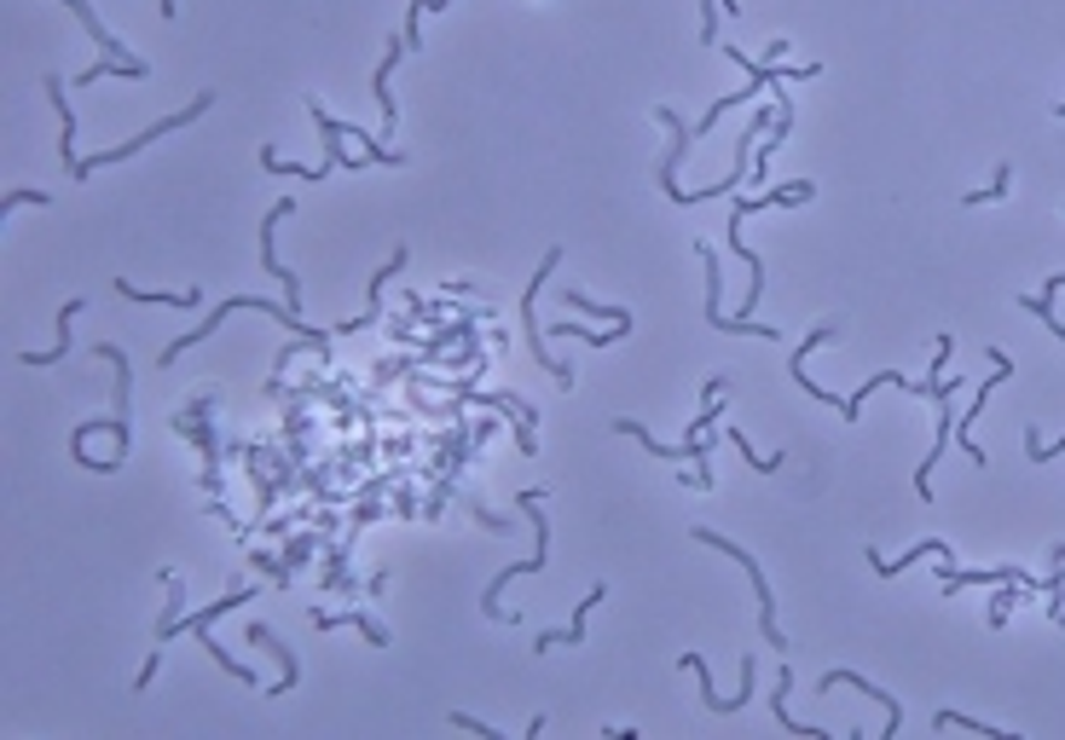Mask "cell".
Masks as SVG:
<instances>
[{
    "instance_id": "cell-20",
    "label": "cell",
    "mask_w": 1065,
    "mask_h": 740,
    "mask_svg": "<svg viewBox=\"0 0 1065 740\" xmlns=\"http://www.w3.org/2000/svg\"><path fill=\"white\" fill-rule=\"evenodd\" d=\"M261 168H272V174H290V180H319V186H324V174H331L337 163H324V168H301V163H290V157H278L272 145H261Z\"/></svg>"
},
{
    "instance_id": "cell-27",
    "label": "cell",
    "mask_w": 1065,
    "mask_h": 740,
    "mask_svg": "<svg viewBox=\"0 0 1065 740\" xmlns=\"http://www.w3.org/2000/svg\"><path fill=\"white\" fill-rule=\"evenodd\" d=\"M1054 451H1065V440H1059V446H1043V440H1036V428L1025 423V457H1031V463H1048Z\"/></svg>"
},
{
    "instance_id": "cell-14",
    "label": "cell",
    "mask_w": 1065,
    "mask_h": 740,
    "mask_svg": "<svg viewBox=\"0 0 1065 740\" xmlns=\"http://www.w3.org/2000/svg\"><path fill=\"white\" fill-rule=\"evenodd\" d=\"M834 682H851V688H857V695H875V700H880L886 711H892V718H886V740H892V734H898V723H903V711H898V700H892V695H886V688H875L869 677H857V671H828V677H823V695H834Z\"/></svg>"
},
{
    "instance_id": "cell-1",
    "label": "cell",
    "mask_w": 1065,
    "mask_h": 740,
    "mask_svg": "<svg viewBox=\"0 0 1065 740\" xmlns=\"http://www.w3.org/2000/svg\"><path fill=\"white\" fill-rule=\"evenodd\" d=\"M209 105H215V93H197V98H192V105H186V111H174V116H163V122H151V127H145V134H139V139H122V145H111V150H93V157H75V163H70V174H75V180H87V174H93V168H111V163H128V157H139V150H145L151 139H163V134H174V127H186V122H197V116H203V111H209Z\"/></svg>"
},
{
    "instance_id": "cell-30",
    "label": "cell",
    "mask_w": 1065,
    "mask_h": 740,
    "mask_svg": "<svg viewBox=\"0 0 1065 740\" xmlns=\"http://www.w3.org/2000/svg\"><path fill=\"white\" fill-rule=\"evenodd\" d=\"M441 7H452V0H412V12H441Z\"/></svg>"
},
{
    "instance_id": "cell-16",
    "label": "cell",
    "mask_w": 1065,
    "mask_h": 740,
    "mask_svg": "<svg viewBox=\"0 0 1065 740\" xmlns=\"http://www.w3.org/2000/svg\"><path fill=\"white\" fill-rule=\"evenodd\" d=\"M927 555H950V544H944V539H927V544H916L909 555H886V561H880V550H869V567H875L880 579H892V573L909 567V561H927Z\"/></svg>"
},
{
    "instance_id": "cell-32",
    "label": "cell",
    "mask_w": 1065,
    "mask_h": 740,
    "mask_svg": "<svg viewBox=\"0 0 1065 740\" xmlns=\"http://www.w3.org/2000/svg\"><path fill=\"white\" fill-rule=\"evenodd\" d=\"M1054 116H1059V122H1065V105H1054Z\"/></svg>"
},
{
    "instance_id": "cell-12",
    "label": "cell",
    "mask_w": 1065,
    "mask_h": 740,
    "mask_svg": "<svg viewBox=\"0 0 1065 740\" xmlns=\"http://www.w3.org/2000/svg\"><path fill=\"white\" fill-rule=\"evenodd\" d=\"M249 643L256 648H267V654H278V666H285V677H278L267 695H296V682H301V666H296V648L290 643H278V636L267 630V625H249Z\"/></svg>"
},
{
    "instance_id": "cell-6",
    "label": "cell",
    "mask_w": 1065,
    "mask_h": 740,
    "mask_svg": "<svg viewBox=\"0 0 1065 740\" xmlns=\"http://www.w3.org/2000/svg\"><path fill=\"white\" fill-rule=\"evenodd\" d=\"M64 7L75 12V18H82L87 23V35H93V46H99V53H105L111 64H122V70H128V75H139V82H145V75H151V64L134 53V46H122L111 30H105V23H99V12H93V0H64Z\"/></svg>"
},
{
    "instance_id": "cell-21",
    "label": "cell",
    "mask_w": 1065,
    "mask_h": 740,
    "mask_svg": "<svg viewBox=\"0 0 1065 740\" xmlns=\"http://www.w3.org/2000/svg\"><path fill=\"white\" fill-rule=\"evenodd\" d=\"M197 648H209V659H215V666H220V671H232L238 682H249V688H256V671H249V666H238V659H232V654H226V648L215 643V636H209V630H197Z\"/></svg>"
},
{
    "instance_id": "cell-10",
    "label": "cell",
    "mask_w": 1065,
    "mask_h": 740,
    "mask_svg": "<svg viewBox=\"0 0 1065 740\" xmlns=\"http://www.w3.org/2000/svg\"><path fill=\"white\" fill-rule=\"evenodd\" d=\"M290 209H296V202H290V197H278V202H272V209L261 215V267H267V272L278 278V284H285V295H290V308H296V290H301V284H296V272H290V267H278V249H272V238H278V220H285Z\"/></svg>"
},
{
    "instance_id": "cell-13",
    "label": "cell",
    "mask_w": 1065,
    "mask_h": 740,
    "mask_svg": "<svg viewBox=\"0 0 1065 740\" xmlns=\"http://www.w3.org/2000/svg\"><path fill=\"white\" fill-rule=\"evenodd\" d=\"M342 625H353L371 648H389V643H394V636H389L383 625H376L371 614H324V607H313V630H342Z\"/></svg>"
},
{
    "instance_id": "cell-17",
    "label": "cell",
    "mask_w": 1065,
    "mask_h": 740,
    "mask_svg": "<svg viewBox=\"0 0 1065 740\" xmlns=\"http://www.w3.org/2000/svg\"><path fill=\"white\" fill-rule=\"evenodd\" d=\"M788 695H794V671L782 666V677H776V706H771L776 723H788V734H805V740H828L823 729H810V723H794V718H788Z\"/></svg>"
},
{
    "instance_id": "cell-2",
    "label": "cell",
    "mask_w": 1065,
    "mask_h": 740,
    "mask_svg": "<svg viewBox=\"0 0 1065 740\" xmlns=\"http://www.w3.org/2000/svg\"><path fill=\"white\" fill-rule=\"evenodd\" d=\"M695 544H706V550L730 555L735 567H742V573L753 579V596H758V630H765V643H771V648H788V636H782V625H776V602H771V584H765V573H758V561H753L742 544H730L724 532H713V527H695Z\"/></svg>"
},
{
    "instance_id": "cell-25",
    "label": "cell",
    "mask_w": 1065,
    "mask_h": 740,
    "mask_svg": "<svg viewBox=\"0 0 1065 740\" xmlns=\"http://www.w3.org/2000/svg\"><path fill=\"white\" fill-rule=\"evenodd\" d=\"M23 202H41V209H46V191H35V186L7 191V197H0V220H12V209H23Z\"/></svg>"
},
{
    "instance_id": "cell-29",
    "label": "cell",
    "mask_w": 1065,
    "mask_h": 740,
    "mask_svg": "<svg viewBox=\"0 0 1065 740\" xmlns=\"http://www.w3.org/2000/svg\"><path fill=\"white\" fill-rule=\"evenodd\" d=\"M157 666H163V648H151V659L139 666V677H134V695H145V688H151V677H157Z\"/></svg>"
},
{
    "instance_id": "cell-24",
    "label": "cell",
    "mask_w": 1065,
    "mask_h": 740,
    "mask_svg": "<svg viewBox=\"0 0 1065 740\" xmlns=\"http://www.w3.org/2000/svg\"><path fill=\"white\" fill-rule=\"evenodd\" d=\"M932 723H938V729H979V734H996V740H1007V729H996V723H979V718H961V711H938Z\"/></svg>"
},
{
    "instance_id": "cell-28",
    "label": "cell",
    "mask_w": 1065,
    "mask_h": 740,
    "mask_svg": "<svg viewBox=\"0 0 1065 740\" xmlns=\"http://www.w3.org/2000/svg\"><path fill=\"white\" fill-rule=\"evenodd\" d=\"M452 723L469 729V734H480V740H498V729H493V723H480V718H469V711H452Z\"/></svg>"
},
{
    "instance_id": "cell-26",
    "label": "cell",
    "mask_w": 1065,
    "mask_h": 740,
    "mask_svg": "<svg viewBox=\"0 0 1065 740\" xmlns=\"http://www.w3.org/2000/svg\"><path fill=\"white\" fill-rule=\"evenodd\" d=\"M568 308H579V313H602L608 324H631L625 308H602V301H591V295H568Z\"/></svg>"
},
{
    "instance_id": "cell-31",
    "label": "cell",
    "mask_w": 1065,
    "mask_h": 740,
    "mask_svg": "<svg viewBox=\"0 0 1065 740\" xmlns=\"http://www.w3.org/2000/svg\"><path fill=\"white\" fill-rule=\"evenodd\" d=\"M174 12H180V0H163V18H174Z\"/></svg>"
},
{
    "instance_id": "cell-4",
    "label": "cell",
    "mask_w": 1065,
    "mask_h": 740,
    "mask_svg": "<svg viewBox=\"0 0 1065 740\" xmlns=\"http://www.w3.org/2000/svg\"><path fill=\"white\" fill-rule=\"evenodd\" d=\"M556 261H562V249H545V261H539V272H532V284H527V295H521V324H527V347H532V359H539V371H550V376H556V388H573V365L550 359V347H545V336H539V324H532V301H539L545 278H556Z\"/></svg>"
},
{
    "instance_id": "cell-18",
    "label": "cell",
    "mask_w": 1065,
    "mask_h": 740,
    "mask_svg": "<svg viewBox=\"0 0 1065 740\" xmlns=\"http://www.w3.org/2000/svg\"><path fill=\"white\" fill-rule=\"evenodd\" d=\"M1059 290H1065V272H1054V278H1048V290H1043V295H1031V301H1020V308H1025V313H1036V319H1043V324L1054 330V336L1065 342V324L1054 319V295H1059Z\"/></svg>"
},
{
    "instance_id": "cell-15",
    "label": "cell",
    "mask_w": 1065,
    "mask_h": 740,
    "mask_svg": "<svg viewBox=\"0 0 1065 740\" xmlns=\"http://www.w3.org/2000/svg\"><path fill=\"white\" fill-rule=\"evenodd\" d=\"M75 313H82V301H64V313H59V342H53V353H18L30 371H53L64 353H70V324H75Z\"/></svg>"
},
{
    "instance_id": "cell-19",
    "label": "cell",
    "mask_w": 1065,
    "mask_h": 740,
    "mask_svg": "<svg viewBox=\"0 0 1065 740\" xmlns=\"http://www.w3.org/2000/svg\"><path fill=\"white\" fill-rule=\"evenodd\" d=\"M116 290L128 295V301H157V308H197V290H186V295H174V290H139L134 278H116Z\"/></svg>"
},
{
    "instance_id": "cell-3",
    "label": "cell",
    "mask_w": 1065,
    "mask_h": 740,
    "mask_svg": "<svg viewBox=\"0 0 1065 740\" xmlns=\"http://www.w3.org/2000/svg\"><path fill=\"white\" fill-rule=\"evenodd\" d=\"M532 509V532H539V550H532V555H521V561H510V573H498L493 584H487V602H480V607H487V619H504V607H498V596H504V584H510V579H521V573H539L545 567V561H550V515H545V492H521L516 498V509Z\"/></svg>"
},
{
    "instance_id": "cell-8",
    "label": "cell",
    "mask_w": 1065,
    "mask_h": 740,
    "mask_svg": "<svg viewBox=\"0 0 1065 740\" xmlns=\"http://www.w3.org/2000/svg\"><path fill=\"white\" fill-rule=\"evenodd\" d=\"M817 197V186L810 180H794V186H782V191H765V197H735L730 202V232H742V226L753 215H765V209H782V202H810Z\"/></svg>"
},
{
    "instance_id": "cell-9",
    "label": "cell",
    "mask_w": 1065,
    "mask_h": 740,
    "mask_svg": "<svg viewBox=\"0 0 1065 740\" xmlns=\"http://www.w3.org/2000/svg\"><path fill=\"white\" fill-rule=\"evenodd\" d=\"M412 53L405 46V35L400 41H389V53L376 59V75H371V98L383 105V139H394V127H400V111H394V93H389V82H394V70H400V59Z\"/></svg>"
},
{
    "instance_id": "cell-23",
    "label": "cell",
    "mask_w": 1065,
    "mask_h": 740,
    "mask_svg": "<svg viewBox=\"0 0 1065 740\" xmlns=\"http://www.w3.org/2000/svg\"><path fill=\"white\" fill-rule=\"evenodd\" d=\"M1007 191H1013V168L1002 163V168H996V180H991V186H979V191H968V197H961V202H968V209H973V202H996V197H1007Z\"/></svg>"
},
{
    "instance_id": "cell-22",
    "label": "cell",
    "mask_w": 1065,
    "mask_h": 740,
    "mask_svg": "<svg viewBox=\"0 0 1065 740\" xmlns=\"http://www.w3.org/2000/svg\"><path fill=\"white\" fill-rule=\"evenodd\" d=\"M730 446H735V451H742V463H753L758 475H776L782 463H788V451H776V457H758V451L747 446V434H742V428H730Z\"/></svg>"
},
{
    "instance_id": "cell-5",
    "label": "cell",
    "mask_w": 1065,
    "mask_h": 740,
    "mask_svg": "<svg viewBox=\"0 0 1065 740\" xmlns=\"http://www.w3.org/2000/svg\"><path fill=\"white\" fill-rule=\"evenodd\" d=\"M991 365H996V371H991V382H984V388H973V405H968V417H955V434H961V446H968V463H973V469H984V463H991V457L979 451V440H973V423H979V411H984V405H991V394H996L1002 382L1013 376V359H1007L1002 347H991Z\"/></svg>"
},
{
    "instance_id": "cell-7",
    "label": "cell",
    "mask_w": 1065,
    "mask_h": 740,
    "mask_svg": "<svg viewBox=\"0 0 1065 740\" xmlns=\"http://www.w3.org/2000/svg\"><path fill=\"white\" fill-rule=\"evenodd\" d=\"M614 428L631 434V440H643L649 457H661V463H701V469H695V487H701V492L713 487V469H706V446H695V440H690V446H661V440H649V428H643L638 417H620Z\"/></svg>"
},
{
    "instance_id": "cell-11",
    "label": "cell",
    "mask_w": 1065,
    "mask_h": 740,
    "mask_svg": "<svg viewBox=\"0 0 1065 740\" xmlns=\"http://www.w3.org/2000/svg\"><path fill=\"white\" fill-rule=\"evenodd\" d=\"M602 602H608V584H591L586 602L573 607V625H568V630H545V636H539V654H550V648H579V643H586V625H591V614H597Z\"/></svg>"
}]
</instances>
